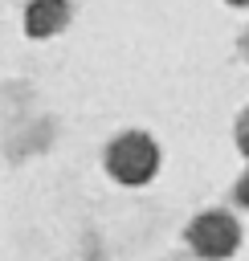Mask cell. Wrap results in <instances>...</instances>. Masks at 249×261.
Returning a JSON list of instances; mask_svg holds the SVG:
<instances>
[{"label":"cell","mask_w":249,"mask_h":261,"mask_svg":"<svg viewBox=\"0 0 249 261\" xmlns=\"http://www.w3.org/2000/svg\"><path fill=\"white\" fill-rule=\"evenodd\" d=\"M110 171L127 184H139L155 171V147L143 139V135H127L110 147Z\"/></svg>","instance_id":"1"},{"label":"cell","mask_w":249,"mask_h":261,"mask_svg":"<svg viewBox=\"0 0 249 261\" xmlns=\"http://www.w3.org/2000/svg\"><path fill=\"white\" fill-rule=\"evenodd\" d=\"M192 245L208 257H225L237 245V228H233L229 216H200L196 228H192Z\"/></svg>","instance_id":"2"},{"label":"cell","mask_w":249,"mask_h":261,"mask_svg":"<svg viewBox=\"0 0 249 261\" xmlns=\"http://www.w3.org/2000/svg\"><path fill=\"white\" fill-rule=\"evenodd\" d=\"M61 20H65V4H61V0H41V4H33V12H29V29H33V33H53Z\"/></svg>","instance_id":"3"},{"label":"cell","mask_w":249,"mask_h":261,"mask_svg":"<svg viewBox=\"0 0 249 261\" xmlns=\"http://www.w3.org/2000/svg\"><path fill=\"white\" fill-rule=\"evenodd\" d=\"M245 151H249V130H245ZM245 200H249V179H245Z\"/></svg>","instance_id":"4"}]
</instances>
